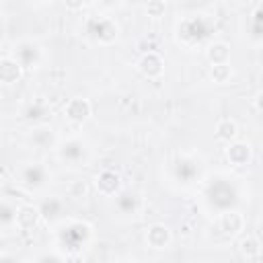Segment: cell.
<instances>
[{"label":"cell","instance_id":"obj_1","mask_svg":"<svg viewBox=\"0 0 263 263\" xmlns=\"http://www.w3.org/2000/svg\"><path fill=\"white\" fill-rule=\"evenodd\" d=\"M199 187H201V197H203L205 208L216 216L220 212L238 208L242 201V189H240L238 179L224 171L203 175Z\"/></svg>","mask_w":263,"mask_h":263},{"label":"cell","instance_id":"obj_2","mask_svg":"<svg viewBox=\"0 0 263 263\" xmlns=\"http://www.w3.org/2000/svg\"><path fill=\"white\" fill-rule=\"evenodd\" d=\"M95 238V228L86 220L78 218H60L53 222V242L55 249L66 257H76L82 253Z\"/></svg>","mask_w":263,"mask_h":263},{"label":"cell","instance_id":"obj_3","mask_svg":"<svg viewBox=\"0 0 263 263\" xmlns=\"http://www.w3.org/2000/svg\"><path fill=\"white\" fill-rule=\"evenodd\" d=\"M214 33H216V23H214V18L210 14H203V12L187 14L175 25L177 43L183 45L189 51L208 45Z\"/></svg>","mask_w":263,"mask_h":263},{"label":"cell","instance_id":"obj_4","mask_svg":"<svg viewBox=\"0 0 263 263\" xmlns=\"http://www.w3.org/2000/svg\"><path fill=\"white\" fill-rule=\"evenodd\" d=\"M80 33L95 45H111L119 37V25L107 14H86L80 25Z\"/></svg>","mask_w":263,"mask_h":263},{"label":"cell","instance_id":"obj_5","mask_svg":"<svg viewBox=\"0 0 263 263\" xmlns=\"http://www.w3.org/2000/svg\"><path fill=\"white\" fill-rule=\"evenodd\" d=\"M203 175H205V166H203V160L197 154H191V152L177 154L171 162V177L183 189L199 185Z\"/></svg>","mask_w":263,"mask_h":263},{"label":"cell","instance_id":"obj_6","mask_svg":"<svg viewBox=\"0 0 263 263\" xmlns=\"http://www.w3.org/2000/svg\"><path fill=\"white\" fill-rule=\"evenodd\" d=\"M55 152V158L62 162V164H68V166H88L90 158H92V148L90 144L80 138V136H70V138H64L55 144L53 148Z\"/></svg>","mask_w":263,"mask_h":263},{"label":"cell","instance_id":"obj_7","mask_svg":"<svg viewBox=\"0 0 263 263\" xmlns=\"http://www.w3.org/2000/svg\"><path fill=\"white\" fill-rule=\"evenodd\" d=\"M16 185L23 187L25 191H31V193H41L49 187L53 175L51 171L43 164V162H37V160H29V162H23L18 168H16Z\"/></svg>","mask_w":263,"mask_h":263},{"label":"cell","instance_id":"obj_8","mask_svg":"<svg viewBox=\"0 0 263 263\" xmlns=\"http://www.w3.org/2000/svg\"><path fill=\"white\" fill-rule=\"evenodd\" d=\"M25 72H31V70H37L41 64H43V58H45V51L41 47L39 41L35 39H21L12 45V53H10Z\"/></svg>","mask_w":263,"mask_h":263},{"label":"cell","instance_id":"obj_9","mask_svg":"<svg viewBox=\"0 0 263 263\" xmlns=\"http://www.w3.org/2000/svg\"><path fill=\"white\" fill-rule=\"evenodd\" d=\"M113 208H115V212L121 216V218H125V220H134V218H138L140 214H142V210H144V197L138 193V191H134V189H119V193H115L113 195Z\"/></svg>","mask_w":263,"mask_h":263},{"label":"cell","instance_id":"obj_10","mask_svg":"<svg viewBox=\"0 0 263 263\" xmlns=\"http://www.w3.org/2000/svg\"><path fill=\"white\" fill-rule=\"evenodd\" d=\"M27 142L37 150H53L55 144L60 142V136L49 123H37L29 129Z\"/></svg>","mask_w":263,"mask_h":263},{"label":"cell","instance_id":"obj_11","mask_svg":"<svg viewBox=\"0 0 263 263\" xmlns=\"http://www.w3.org/2000/svg\"><path fill=\"white\" fill-rule=\"evenodd\" d=\"M136 68H138V72H140L142 76H146V78H150V80H156V78H160V76L164 74V60L160 58L158 51L148 49V51H144V53L138 58Z\"/></svg>","mask_w":263,"mask_h":263},{"label":"cell","instance_id":"obj_12","mask_svg":"<svg viewBox=\"0 0 263 263\" xmlns=\"http://www.w3.org/2000/svg\"><path fill=\"white\" fill-rule=\"evenodd\" d=\"M121 187H123L121 175L113 168H103L95 175V189L103 197H113L115 193H119Z\"/></svg>","mask_w":263,"mask_h":263},{"label":"cell","instance_id":"obj_13","mask_svg":"<svg viewBox=\"0 0 263 263\" xmlns=\"http://www.w3.org/2000/svg\"><path fill=\"white\" fill-rule=\"evenodd\" d=\"M245 224H247V220H245V216L238 208H232V210H226V212L218 214V228L230 238L238 236L245 230Z\"/></svg>","mask_w":263,"mask_h":263},{"label":"cell","instance_id":"obj_14","mask_svg":"<svg viewBox=\"0 0 263 263\" xmlns=\"http://www.w3.org/2000/svg\"><path fill=\"white\" fill-rule=\"evenodd\" d=\"M64 115H66V119H70L72 123L82 125V123H86V121L90 119V115H92V105H90V101L84 99V97H72V99L64 105Z\"/></svg>","mask_w":263,"mask_h":263},{"label":"cell","instance_id":"obj_15","mask_svg":"<svg viewBox=\"0 0 263 263\" xmlns=\"http://www.w3.org/2000/svg\"><path fill=\"white\" fill-rule=\"evenodd\" d=\"M226 160H228L230 166H236V168H242V166L251 164V160H253V146L249 142H242V140L228 142V146H226Z\"/></svg>","mask_w":263,"mask_h":263},{"label":"cell","instance_id":"obj_16","mask_svg":"<svg viewBox=\"0 0 263 263\" xmlns=\"http://www.w3.org/2000/svg\"><path fill=\"white\" fill-rule=\"evenodd\" d=\"M173 242V230L162 224V222H156L152 226H148L146 230V245L154 251H162V249H168Z\"/></svg>","mask_w":263,"mask_h":263},{"label":"cell","instance_id":"obj_17","mask_svg":"<svg viewBox=\"0 0 263 263\" xmlns=\"http://www.w3.org/2000/svg\"><path fill=\"white\" fill-rule=\"evenodd\" d=\"M49 115H51V107L45 103V99H33L21 111V119L27 121V123H33V125L45 123V119Z\"/></svg>","mask_w":263,"mask_h":263},{"label":"cell","instance_id":"obj_18","mask_svg":"<svg viewBox=\"0 0 263 263\" xmlns=\"http://www.w3.org/2000/svg\"><path fill=\"white\" fill-rule=\"evenodd\" d=\"M41 222V214L37 210V205L33 203H21L16 210V230L21 232H31L39 226Z\"/></svg>","mask_w":263,"mask_h":263},{"label":"cell","instance_id":"obj_19","mask_svg":"<svg viewBox=\"0 0 263 263\" xmlns=\"http://www.w3.org/2000/svg\"><path fill=\"white\" fill-rule=\"evenodd\" d=\"M39 214H41V220L45 222H58L60 218H64V201L55 195H49V197H43L37 205Z\"/></svg>","mask_w":263,"mask_h":263},{"label":"cell","instance_id":"obj_20","mask_svg":"<svg viewBox=\"0 0 263 263\" xmlns=\"http://www.w3.org/2000/svg\"><path fill=\"white\" fill-rule=\"evenodd\" d=\"M23 72L25 70L21 68V64L12 55L0 58V84H14V82H18Z\"/></svg>","mask_w":263,"mask_h":263},{"label":"cell","instance_id":"obj_21","mask_svg":"<svg viewBox=\"0 0 263 263\" xmlns=\"http://www.w3.org/2000/svg\"><path fill=\"white\" fill-rule=\"evenodd\" d=\"M247 39L253 43V45H261L263 41V12H261V6L255 4L253 12L249 14V23H247Z\"/></svg>","mask_w":263,"mask_h":263},{"label":"cell","instance_id":"obj_22","mask_svg":"<svg viewBox=\"0 0 263 263\" xmlns=\"http://www.w3.org/2000/svg\"><path fill=\"white\" fill-rule=\"evenodd\" d=\"M16 210L18 205L12 199L0 197V232H8L16 228Z\"/></svg>","mask_w":263,"mask_h":263},{"label":"cell","instance_id":"obj_23","mask_svg":"<svg viewBox=\"0 0 263 263\" xmlns=\"http://www.w3.org/2000/svg\"><path fill=\"white\" fill-rule=\"evenodd\" d=\"M205 60L210 64H228L230 62V45L226 41H210L205 45Z\"/></svg>","mask_w":263,"mask_h":263},{"label":"cell","instance_id":"obj_24","mask_svg":"<svg viewBox=\"0 0 263 263\" xmlns=\"http://www.w3.org/2000/svg\"><path fill=\"white\" fill-rule=\"evenodd\" d=\"M238 251H240L242 259H247V261H259L261 259V240L255 234H247V236L240 238Z\"/></svg>","mask_w":263,"mask_h":263},{"label":"cell","instance_id":"obj_25","mask_svg":"<svg viewBox=\"0 0 263 263\" xmlns=\"http://www.w3.org/2000/svg\"><path fill=\"white\" fill-rule=\"evenodd\" d=\"M214 134H216V138H218L220 142H226V144H228V142L236 140V136H238V125H236L234 119H230V117H222V119L216 123Z\"/></svg>","mask_w":263,"mask_h":263},{"label":"cell","instance_id":"obj_26","mask_svg":"<svg viewBox=\"0 0 263 263\" xmlns=\"http://www.w3.org/2000/svg\"><path fill=\"white\" fill-rule=\"evenodd\" d=\"M90 193V185L86 179H74L68 183L66 187V195L72 199V201H84Z\"/></svg>","mask_w":263,"mask_h":263},{"label":"cell","instance_id":"obj_27","mask_svg":"<svg viewBox=\"0 0 263 263\" xmlns=\"http://www.w3.org/2000/svg\"><path fill=\"white\" fill-rule=\"evenodd\" d=\"M210 78L212 82L216 84H226L230 78H232V68H230V62L228 64H210Z\"/></svg>","mask_w":263,"mask_h":263},{"label":"cell","instance_id":"obj_28","mask_svg":"<svg viewBox=\"0 0 263 263\" xmlns=\"http://www.w3.org/2000/svg\"><path fill=\"white\" fill-rule=\"evenodd\" d=\"M144 10H146V14H148L150 18H160V16H164V12H166V2H164V0H148Z\"/></svg>","mask_w":263,"mask_h":263},{"label":"cell","instance_id":"obj_29","mask_svg":"<svg viewBox=\"0 0 263 263\" xmlns=\"http://www.w3.org/2000/svg\"><path fill=\"white\" fill-rule=\"evenodd\" d=\"M64 2V6L70 10V12H78V10H82L88 2L86 0H62Z\"/></svg>","mask_w":263,"mask_h":263},{"label":"cell","instance_id":"obj_30","mask_svg":"<svg viewBox=\"0 0 263 263\" xmlns=\"http://www.w3.org/2000/svg\"><path fill=\"white\" fill-rule=\"evenodd\" d=\"M86 2H90V4L97 6V8H105V10H107V8H115L121 0H86Z\"/></svg>","mask_w":263,"mask_h":263},{"label":"cell","instance_id":"obj_31","mask_svg":"<svg viewBox=\"0 0 263 263\" xmlns=\"http://www.w3.org/2000/svg\"><path fill=\"white\" fill-rule=\"evenodd\" d=\"M37 261H64L66 257L55 249V253H43V255H39V257H35Z\"/></svg>","mask_w":263,"mask_h":263},{"label":"cell","instance_id":"obj_32","mask_svg":"<svg viewBox=\"0 0 263 263\" xmlns=\"http://www.w3.org/2000/svg\"><path fill=\"white\" fill-rule=\"evenodd\" d=\"M4 33H6V25H4V21H2V16H0V41L4 39Z\"/></svg>","mask_w":263,"mask_h":263},{"label":"cell","instance_id":"obj_33","mask_svg":"<svg viewBox=\"0 0 263 263\" xmlns=\"http://www.w3.org/2000/svg\"><path fill=\"white\" fill-rule=\"evenodd\" d=\"M27 2H31V4H35V6H41V4H47V2H51V0H27Z\"/></svg>","mask_w":263,"mask_h":263}]
</instances>
